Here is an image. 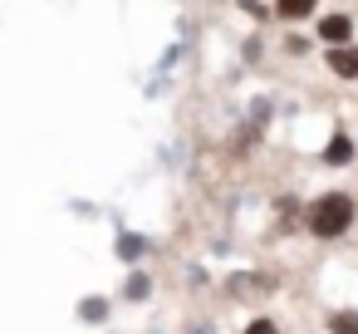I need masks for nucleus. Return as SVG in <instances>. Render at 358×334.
I'll list each match as a JSON object with an SVG mask.
<instances>
[{
	"label": "nucleus",
	"instance_id": "1",
	"mask_svg": "<svg viewBox=\"0 0 358 334\" xmlns=\"http://www.w3.org/2000/svg\"><path fill=\"white\" fill-rule=\"evenodd\" d=\"M353 216H358V207L348 192H324L304 207V231L319 241H338L343 231H353Z\"/></svg>",
	"mask_w": 358,
	"mask_h": 334
},
{
	"label": "nucleus",
	"instance_id": "6",
	"mask_svg": "<svg viewBox=\"0 0 358 334\" xmlns=\"http://www.w3.org/2000/svg\"><path fill=\"white\" fill-rule=\"evenodd\" d=\"M148 295H152V275H148V270H128V280H123V300L143 305Z\"/></svg>",
	"mask_w": 358,
	"mask_h": 334
},
{
	"label": "nucleus",
	"instance_id": "2",
	"mask_svg": "<svg viewBox=\"0 0 358 334\" xmlns=\"http://www.w3.org/2000/svg\"><path fill=\"white\" fill-rule=\"evenodd\" d=\"M319 40H324L329 50H348V45H353V15H343V11L319 15Z\"/></svg>",
	"mask_w": 358,
	"mask_h": 334
},
{
	"label": "nucleus",
	"instance_id": "4",
	"mask_svg": "<svg viewBox=\"0 0 358 334\" xmlns=\"http://www.w3.org/2000/svg\"><path fill=\"white\" fill-rule=\"evenodd\" d=\"M329 74H338V79H358V45H348V50H329Z\"/></svg>",
	"mask_w": 358,
	"mask_h": 334
},
{
	"label": "nucleus",
	"instance_id": "3",
	"mask_svg": "<svg viewBox=\"0 0 358 334\" xmlns=\"http://www.w3.org/2000/svg\"><path fill=\"white\" fill-rule=\"evenodd\" d=\"M108 314H113L108 295H84V300H79V319H84V324H108Z\"/></svg>",
	"mask_w": 358,
	"mask_h": 334
},
{
	"label": "nucleus",
	"instance_id": "9",
	"mask_svg": "<svg viewBox=\"0 0 358 334\" xmlns=\"http://www.w3.org/2000/svg\"><path fill=\"white\" fill-rule=\"evenodd\" d=\"M280 20H309L314 15V0H289V6H275Z\"/></svg>",
	"mask_w": 358,
	"mask_h": 334
},
{
	"label": "nucleus",
	"instance_id": "8",
	"mask_svg": "<svg viewBox=\"0 0 358 334\" xmlns=\"http://www.w3.org/2000/svg\"><path fill=\"white\" fill-rule=\"evenodd\" d=\"M324 329L329 334H358V309H329L324 314Z\"/></svg>",
	"mask_w": 358,
	"mask_h": 334
},
{
	"label": "nucleus",
	"instance_id": "7",
	"mask_svg": "<svg viewBox=\"0 0 358 334\" xmlns=\"http://www.w3.org/2000/svg\"><path fill=\"white\" fill-rule=\"evenodd\" d=\"M113 251H118V260H128V265H133L138 256H148V236H138V231H123Z\"/></svg>",
	"mask_w": 358,
	"mask_h": 334
},
{
	"label": "nucleus",
	"instance_id": "10",
	"mask_svg": "<svg viewBox=\"0 0 358 334\" xmlns=\"http://www.w3.org/2000/svg\"><path fill=\"white\" fill-rule=\"evenodd\" d=\"M245 334H275V324H270V319H255V324H250Z\"/></svg>",
	"mask_w": 358,
	"mask_h": 334
},
{
	"label": "nucleus",
	"instance_id": "5",
	"mask_svg": "<svg viewBox=\"0 0 358 334\" xmlns=\"http://www.w3.org/2000/svg\"><path fill=\"white\" fill-rule=\"evenodd\" d=\"M324 162H329V167H348V162H353V138H348V133H334L329 148H324Z\"/></svg>",
	"mask_w": 358,
	"mask_h": 334
}]
</instances>
